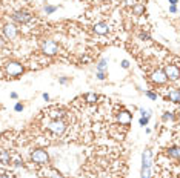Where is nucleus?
Listing matches in <instances>:
<instances>
[{"label":"nucleus","instance_id":"nucleus-1","mask_svg":"<svg viewBox=\"0 0 180 178\" xmlns=\"http://www.w3.org/2000/svg\"><path fill=\"white\" fill-rule=\"evenodd\" d=\"M31 160L36 163V164H48L49 161V155L46 154V150H43V149H36L32 154H31Z\"/></svg>","mask_w":180,"mask_h":178},{"label":"nucleus","instance_id":"nucleus-2","mask_svg":"<svg viewBox=\"0 0 180 178\" xmlns=\"http://www.w3.org/2000/svg\"><path fill=\"white\" fill-rule=\"evenodd\" d=\"M5 71H6V74L9 77H17V75H20L23 72V66L20 63H17V62H8L5 65Z\"/></svg>","mask_w":180,"mask_h":178},{"label":"nucleus","instance_id":"nucleus-3","mask_svg":"<svg viewBox=\"0 0 180 178\" xmlns=\"http://www.w3.org/2000/svg\"><path fill=\"white\" fill-rule=\"evenodd\" d=\"M42 52L45 55H56L59 52V46L54 40H46L42 43Z\"/></svg>","mask_w":180,"mask_h":178},{"label":"nucleus","instance_id":"nucleus-4","mask_svg":"<svg viewBox=\"0 0 180 178\" xmlns=\"http://www.w3.org/2000/svg\"><path fill=\"white\" fill-rule=\"evenodd\" d=\"M48 129H49L53 134L60 135V134H63V132H65L66 124H65V121H62V120H53V121L48 124Z\"/></svg>","mask_w":180,"mask_h":178},{"label":"nucleus","instance_id":"nucleus-5","mask_svg":"<svg viewBox=\"0 0 180 178\" xmlns=\"http://www.w3.org/2000/svg\"><path fill=\"white\" fill-rule=\"evenodd\" d=\"M163 72H165V75H166V79H171V80H178V77H180L178 68H177L175 65H168Z\"/></svg>","mask_w":180,"mask_h":178},{"label":"nucleus","instance_id":"nucleus-6","mask_svg":"<svg viewBox=\"0 0 180 178\" xmlns=\"http://www.w3.org/2000/svg\"><path fill=\"white\" fill-rule=\"evenodd\" d=\"M152 164V154L149 149H145L142 154V169H151Z\"/></svg>","mask_w":180,"mask_h":178},{"label":"nucleus","instance_id":"nucleus-7","mask_svg":"<svg viewBox=\"0 0 180 178\" xmlns=\"http://www.w3.org/2000/svg\"><path fill=\"white\" fill-rule=\"evenodd\" d=\"M12 18L19 23H26V22L31 20V14L26 12V11H17V12L12 14Z\"/></svg>","mask_w":180,"mask_h":178},{"label":"nucleus","instance_id":"nucleus-8","mask_svg":"<svg viewBox=\"0 0 180 178\" xmlns=\"http://www.w3.org/2000/svg\"><path fill=\"white\" fill-rule=\"evenodd\" d=\"M151 80L155 83V85H163V83H166V75H165V72L163 71H155V72H152V75H151Z\"/></svg>","mask_w":180,"mask_h":178},{"label":"nucleus","instance_id":"nucleus-9","mask_svg":"<svg viewBox=\"0 0 180 178\" xmlns=\"http://www.w3.org/2000/svg\"><path fill=\"white\" fill-rule=\"evenodd\" d=\"M3 34L6 39L12 40L15 35H17V28L14 26V25H5V28H3Z\"/></svg>","mask_w":180,"mask_h":178},{"label":"nucleus","instance_id":"nucleus-10","mask_svg":"<svg viewBox=\"0 0 180 178\" xmlns=\"http://www.w3.org/2000/svg\"><path fill=\"white\" fill-rule=\"evenodd\" d=\"M117 118H119V121H120V124H125V126H128L129 123H131V114L128 112V111H122L119 115H117Z\"/></svg>","mask_w":180,"mask_h":178},{"label":"nucleus","instance_id":"nucleus-11","mask_svg":"<svg viewBox=\"0 0 180 178\" xmlns=\"http://www.w3.org/2000/svg\"><path fill=\"white\" fill-rule=\"evenodd\" d=\"M94 31H96L97 34H100V35H105V34H108V31H109V26H108L106 23H96Z\"/></svg>","mask_w":180,"mask_h":178},{"label":"nucleus","instance_id":"nucleus-12","mask_svg":"<svg viewBox=\"0 0 180 178\" xmlns=\"http://www.w3.org/2000/svg\"><path fill=\"white\" fill-rule=\"evenodd\" d=\"M169 98H171V101H174V103H178V101H180V91L178 89L171 91L169 92Z\"/></svg>","mask_w":180,"mask_h":178},{"label":"nucleus","instance_id":"nucleus-13","mask_svg":"<svg viewBox=\"0 0 180 178\" xmlns=\"http://www.w3.org/2000/svg\"><path fill=\"white\" fill-rule=\"evenodd\" d=\"M0 163H3V164L9 163V154L6 150H0Z\"/></svg>","mask_w":180,"mask_h":178},{"label":"nucleus","instance_id":"nucleus-14","mask_svg":"<svg viewBox=\"0 0 180 178\" xmlns=\"http://www.w3.org/2000/svg\"><path fill=\"white\" fill-rule=\"evenodd\" d=\"M97 94L96 92H89V94H86L85 95V100L88 101V103H96V101H97Z\"/></svg>","mask_w":180,"mask_h":178},{"label":"nucleus","instance_id":"nucleus-15","mask_svg":"<svg viewBox=\"0 0 180 178\" xmlns=\"http://www.w3.org/2000/svg\"><path fill=\"white\" fill-rule=\"evenodd\" d=\"M168 155H169V157H172L174 160H178V147H177V146L171 147V149L168 150Z\"/></svg>","mask_w":180,"mask_h":178},{"label":"nucleus","instance_id":"nucleus-16","mask_svg":"<svg viewBox=\"0 0 180 178\" xmlns=\"http://www.w3.org/2000/svg\"><path fill=\"white\" fill-rule=\"evenodd\" d=\"M143 5H134V14L136 15H142V12H143Z\"/></svg>","mask_w":180,"mask_h":178},{"label":"nucleus","instance_id":"nucleus-17","mask_svg":"<svg viewBox=\"0 0 180 178\" xmlns=\"http://www.w3.org/2000/svg\"><path fill=\"white\" fill-rule=\"evenodd\" d=\"M106 65H108V60H106V59H102V60L99 62V65H97V69H99V71H103V69L106 68Z\"/></svg>","mask_w":180,"mask_h":178},{"label":"nucleus","instance_id":"nucleus-18","mask_svg":"<svg viewBox=\"0 0 180 178\" xmlns=\"http://www.w3.org/2000/svg\"><path fill=\"white\" fill-rule=\"evenodd\" d=\"M49 115H51V117H54L56 120H60V118L63 117V111H53Z\"/></svg>","mask_w":180,"mask_h":178},{"label":"nucleus","instance_id":"nucleus-19","mask_svg":"<svg viewBox=\"0 0 180 178\" xmlns=\"http://www.w3.org/2000/svg\"><path fill=\"white\" fill-rule=\"evenodd\" d=\"M48 176H49V178H63V176H62V175H60L57 170H54V169L48 172Z\"/></svg>","mask_w":180,"mask_h":178},{"label":"nucleus","instance_id":"nucleus-20","mask_svg":"<svg viewBox=\"0 0 180 178\" xmlns=\"http://www.w3.org/2000/svg\"><path fill=\"white\" fill-rule=\"evenodd\" d=\"M140 114H142V117H151V111L149 109H140Z\"/></svg>","mask_w":180,"mask_h":178},{"label":"nucleus","instance_id":"nucleus-21","mask_svg":"<svg viewBox=\"0 0 180 178\" xmlns=\"http://www.w3.org/2000/svg\"><path fill=\"white\" fill-rule=\"evenodd\" d=\"M97 79H99V80H105V79H106V74H105L103 71H99V72H97Z\"/></svg>","mask_w":180,"mask_h":178},{"label":"nucleus","instance_id":"nucleus-22","mask_svg":"<svg viewBox=\"0 0 180 178\" xmlns=\"http://www.w3.org/2000/svg\"><path fill=\"white\" fill-rule=\"evenodd\" d=\"M56 9H57L56 6H46V8H45V11H46V14H53V12H54Z\"/></svg>","mask_w":180,"mask_h":178},{"label":"nucleus","instance_id":"nucleus-23","mask_svg":"<svg viewBox=\"0 0 180 178\" xmlns=\"http://www.w3.org/2000/svg\"><path fill=\"white\" fill-rule=\"evenodd\" d=\"M146 97H149L151 100H157V94H154V92H151V91L146 92Z\"/></svg>","mask_w":180,"mask_h":178},{"label":"nucleus","instance_id":"nucleus-24","mask_svg":"<svg viewBox=\"0 0 180 178\" xmlns=\"http://www.w3.org/2000/svg\"><path fill=\"white\" fill-rule=\"evenodd\" d=\"M148 120H149L148 117H142L140 118V126H146L148 124Z\"/></svg>","mask_w":180,"mask_h":178},{"label":"nucleus","instance_id":"nucleus-25","mask_svg":"<svg viewBox=\"0 0 180 178\" xmlns=\"http://www.w3.org/2000/svg\"><path fill=\"white\" fill-rule=\"evenodd\" d=\"M14 109H15L17 112H20V111H23V105H22V103H17V105L14 106Z\"/></svg>","mask_w":180,"mask_h":178},{"label":"nucleus","instance_id":"nucleus-26","mask_svg":"<svg viewBox=\"0 0 180 178\" xmlns=\"http://www.w3.org/2000/svg\"><path fill=\"white\" fill-rule=\"evenodd\" d=\"M171 118H172V114H171V112H165L163 120H171Z\"/></svg>","mask_w":180,"mask_h":178},{"label":"nucleus","instance_id":"nucleus-27","mask_svg":"<svg viewBox=\"0 0 180 178\" xmlns=\"http://www.w3.org/2000/svg\"><path fill=\"white\" fill-rule=\"evenodd\" d=\"M122 68H125V69L129 68V62H128V60H123V62H122Z\"/></svg>","mask_w":180,"mask_h":178},{"label":"nucleus","instance_id":"nucleus-28","mask_svg":"<svg viewBox=\"0 0 180 178\" xmlns=\"http://www.w3.org/2000/svg\"><path fill=\"white\" fill-rule=\"evenodd\" d=\"M169 11H171L172 14H175V12H177V6H175V5H171V8H169Z\"/></svg>","mask_w":180,"mask_h":178},{"label":"nucleus","instance_id":"nucleus-29","mask_svg":"<svg viewBox=\"0 0 180 178\" xmlns=\"http://www.w3.org/2000/svg\"><path fill=\"white\" fill-rule=\"evenodd\" d=\"M60 83H62V85L68 83V79H66V77H62V79H60Z\"/></svg>","mask_w":180,"mask_h":178},{"label":"nucleus","instance_id":"nucleus-30","mask_svg":"<svg viewBox=\"0 0 180 178\" xmlns=\"http://www.w3.org/2000/svg\"><path fill=\"white\" fill-rule=\"evenodd\" d=\"M126 5H129V6H134L136 3H134V0H126Z\"/></svg>","mask_w":180,"mask_h":178},{"label":"nucleus","instance_id":"nucleus-31","mask_svg":"<svg viewBox=\"0 0 180 178\" xmlns=\"http://www.w3.org/2000/svg\"><path fill=\"white\" fill-rule=\"evenodd\" d=\"M43 100H46V101H48V100H49V95H48V94H46V92H45V94H43Z\"/></svg>","mask_w":180,"mask_h":178},{"label":"nucleus","instance_id":"nucleus-32","mask_svg":"<svg viewBox=\"0 0 180 178\" xmlns=\"http://www.w3.org/2000/svg\"><path fill=\"white\" fill-rule=\"evenodd\" d=\"M11 98H17V94L15 92H11Z\"/></svg>","mask_w":180,"mask_h":178},{"label":"nucleus","instance_id":"nucleus-33","mask_svg":"<svg viewBox=\"0 0 180 178\" xmlns=\"http://www.w3.org/2000/svg\"><path fill=\"white\" fill-rule=\"evenodd\" d=\"M169 2H171V5H175V3H177V0H169Z\"/></svg>","mask_w":180,"mask_h":178},{"label":"nucleus","instance_id":"nucleus-34","mask_svg":"<svg viewBox=\"0 0 180 178\" xmlns=\"http://www.w3.org/2000/svg\"><path fill=\"white\" fill-rule=\"evenodd\" d=\"M0 178H9V175H2V176H0Z\"/></svg>","mask_w":180,"mask_h":178},{"label":"nucleus","instance_id":"nucleus-35","mask_svg":"<svg viewBox=\"0 0 180 178\" xmlns=\"http://www.w3.org/2000/svg\"><path fill=\"white\" fill-rule=\"evenodd\" d=\"M0 46H3V42H2V39H0Z\"/></svg>","mask_w":180,"mask_h":178}]
</instances>
